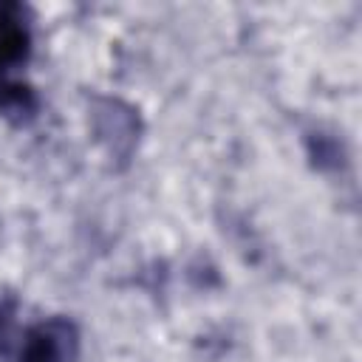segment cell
Wrapping results in <instances>:
<instances>
[{
  "mask_svg": "<svg viewBox=\"0 0 362 362\" xmlns=\"http://www.w3.org/2000/svg\"><path fill=\"white\" fill-rule=\"evenodd\" d=\"M79 351V337L74 322L54 317L34 325L17 351V362H74Z\"/></svg>",
  "mask_w": 362,
  "mask_h": 362,
  "instance_id": "6da1fadb",
  "label": "cell"
},
{
  "mask_svg": "<svg viewBox=\"0 0 362 362\" xmlns=\"http://www.w3.org/2000/svg\"><path fill=\"white\" fill-rule=\"evenodd\" d=\"M28 42H31V37H28L23 8L14 3H0V74L8 65L25 59Z\"/></svg>",
  "mask_w": 362,
  "mask_h": 362,
  "instance_id": "7a4b0ae2",
  "label": "cell"
},
{
  "mask_svg": "<svg viewBox=\"0 0 362 362\" xmlns=\"http://www.w3.org/2000/svg\"><path fill=\"white\" fill-rule=\"evenodd\" d=\"M11 314H14V303H8V300L0 297V342L6 339V334L11 328Z\"/></svg>",
  "mask_w": 362,
  "mask_h": 362,
  "instance_id": "3957f363",
  "label": "cell"
}]
</instances>
